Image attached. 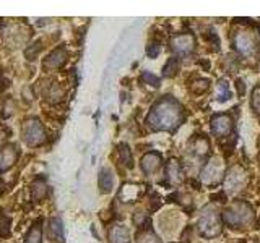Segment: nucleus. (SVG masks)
Listing matches in <instances>:
<instances>
[{
	"label": "nucleus",
	"instance_id": "obj_4",
	"mask_svg": "<svg viewBox=\"0 0 260 243\" xmlns=\"http://www.w3.org/2000/svg\"><path fill=\"white\" fill-rule=\"evenodd\" d=\"M260 39L252 29H239L233 37V46L242 57H252L258 49Z\"/></svg>",
	"mask_w": 260,
	"mask_h": 243
},
{
	"label": "nucleus",
	"instance_id": "obj_28",
	"mask_svg": "<svg viewBox=\"0 0 260 243\" xmlns=\"http://www.w3.org/2000/svg\"><path fill=\"white\" fill-rule=\"evenodd\" d=\"M159 51H161V46L158 43H151V44H148V47H146V55L154 59V57H158Z\"/></svg>",
	"mask_w": 260,
	"mask_h": 243
},
{
	"label": "nucleus",
	"instance_id": "obj_7",
	"mask_svg": "<svg viewBox=\"0 0 260 243\" xmlns=\"http://www.w3.org/2000/svg\"><path fill=\"white\" fill-rule=\"evenodd\" d=\"M247 185V172L241 166H233L224 175V186L228 191H239Z\"/></svg>",
	"mask_w": 260,
	"mask_h": 243
},
{
	"label": "nucleus",
	"instance_id": "obj_18",
	"mask_svg": "<svg viewBox=\"0 0 260 243\" xmlns=\"http://www.w3.org/2000/svg\"><path fill=\"white\" fill-rule=\"evenodd\" d=\"M49 238L52 241L62 243L63 241V233H62V224L59 219H51L49 221Z\"/></svg>",
	"mask_w": 260,
	"mask_h": 243
},
{
	"label": "nucleus",
	"instance_id": "obj_9",
	"mask_svg": "<svg viewBox=\"0 0 260 243\" xmlns=\"http://www.w3.org/2000/svg\"><path fill=\"white\" fill-rule=\"evenodd\" d=\"M69 59V51L65 46H59L57 49H54V51L49 54L44 62H43V68L47 70V71H54V70H59L62 68L65 62H67Z\"/></svg>",
	"mask_w": 260,
	"mask_h": 243
},
{
	"label": "nucleus",
	"instance_id": "obj_6",
	"mask_svg": "<svg viewBox=\"0 0 260 243\" xmlns=\"http://www.w3.org/2000/svg\"><path fill=\"white\" fill-rule=\"evenodd\" d=\"M224 162L221 157H211L200 172V180L207 186H215L223 180L224 177Z\"/></svg>",
	"mask_w": 260,
	"mask_h": 243
},
{
	"label": "nucleus",
	"instance_id": "obj_32",
	"mask_svg": "<svg viewBox=\"0 0 260 243\" xmlns=\"http://www.w3.org/2000/svg\"><path fill=\"white\" fill-rule=\"evenodd\" d=\"M0 149H2V141H0Z\"/></svg>",
	"mask_w": 260,
	"mask_h": 243
},
{
	"label": "nucleus",
	"instance_id": "obj_22",
	"mask_svg": "<svg viewBox=\"0 0 260 243\" xmlns=\"http://www.w3.org/2000/svg\"><path fill=\"white\" fill-rule=\"evenodd\" d=\"M179 67H181V63H179L177 57H171V59H168V62L165 63V67H162V76H166V78L176 76L179 71Z\"/></svg>",
	"mask_w": 260,
	"mask_h": 243
},
{
	"label": "nucleus",
	"instance_id": "obj_13",
	"mask_svg": "<svg viewBox=\"0 0 260 243\" xmlns=\"http://www.w3.org/2000/svg\"><path fill=\"white\" fill-rule=\"evenodd\" d=\"M166 180L171 185H181L184 182V172L179 160L171 159L166 164Z\"/></svg>",
	"mask_w": 260,
	"mask_h": 243
},
{
	"label": "nucleus",
	"instance_id": "obj_10",
	"mask_svg": "<svg viewBox=\"0 0 260 243\" xmlns=\"http://www.w3.org/2000/svg\"><path fill=\"white\" fill-rule=\"evenodd\" d=\"M211 132L216 136H228L233 132V118L230 113H216L210 120Z\"/></svg>",
	"mask_w": 260,
	"mask_h": 243
},
{
	"label": "nucleus",
	"instance_id": "obj_29",
	"mask_svg": "<svg viewBox=\"0 0 260 243\" xmlns=\"http://www.w3.org/2000/svg\"><path fill=\"white\" fill-rule=\"evenodd\" d=\"M142 78L146 81V83H150V85H151V86H154V88H158V86H159V78H156L154 75H151L150 71H145Z\"/></svg>",
	"mask_w": 260,
	"mask_h": 243
},
{
	"label": "nucleus",
	"instance_id": "obj_17",
	"mask_svg": "<svg viewBox=\"0 0 260 243\" xmlns=\"http://www.w3.org/2000/svg\"><path fill=\"white\" fill-rule=\"evenodd\" d=\"M24 243H43V221H36L29 227Z\"/></svg>",
	"mask_w": 260,
	"mask_h": 243
},
{
	"label": "nucleus",
	"instance_id": "obj_3",
	"mask_svg": "<svg viewBox=\"0 0 260 243\" xmlns=\"http://www.w3.org/2000/svg\"><path fill=\"white\" fill-rule=\"evenodd\" d=\"M199 233L205 238H215L221 233V217L215 208H205L202 211L197 221Z\"/></svg>",
	"mask_w": 260,
	"mask_h": 243
},
{
	"label": "nucleus",
	"instance_id": "obj_19",
	"mask_svg": "<svg viewBox=\"0 0 260 243\" xmlns=\"http://www.w3.org/2000/svg\"><path fill=\"white\" fill-rule=\"evenodd\" d=\"M138 188H140V186H137V185H124V188L119 193V198H122L125 202L134 201L140 196V190Z\"/></svg>",
	"mask_w": 260,
	"mask_h": 243
},
{
	"label": "nucleus",
	"instance_id": "obj_24",
	"mask_svg": "<svg viewBox=\"0 0 260 243\" xmlns=\"http://www.w3.org/2000/svg\"><path fill=\"white\" fill-rule=\"evenodd\" d=\"M137 243H161V240L151 230H142L137 235Z\"/></svg>",
	"mask_w": 260,
	"mask_h": 243
},
{
	"label": "nucleus",
	"instance_id": "obj_5",
	"mask_svg": "<svg viewBox=\"0 0 260 243\" xmlns=\"http://www.w3.org/2000/svg\"><path fill=\"white\" fill-rule=\"evenodd\" d=\"M21 136L23 141L28 146H41L46 141V132L41 120L36 117H31L23 122L21 127Z\"/></svg>",
	"mask_w": 260,
	"mask_h": 243
},
{
	"label": "nucleus",
	"instance_id": "obj_8",
	"mask_svg": "<svg viewBox=\"0 0 260 243\" xmlns=\"http://www.w3.org/2000/svg\"><path fill=\"white\" fill-rule=\"evenodd\" d=\"M171 49L173 52L181 55V57H187L190 55L195 51V37L190 32H184V34H177L171 39Z\"/></svg>",
	"mask_w": 260,
	"mask_h": 243
},
{
	"label": "nucleus",
	"instance_id": "obj_16",
	"mask_svg": "<svg viewBox=\"0 0 260 243\" xmlns=\"http://www.w3.org/2000/svg\"><path fill=\"white\" fill-rule=\"evenodd\" d=\"M29 191H31V198L35 201L44 199L46 193H47V183L44 178H36V180H32L29 185Z\"/></svg>",
	"mask_w": 260,
	"mask_h": 243
},
{
	"label": "nucleus",
	"instance_id": "obj_14",
	"mask_svg": "<svg viewBox=\"0 0 260 243\" xmlns=\"http://www.w3.org/2000/svg\"><path fill=\"white\" fill-rule=\"evenodd\" d=\"M114 183H116V178H114V174L109 167L101 169L100 175H98V186L103 193H109L114 188Z\"/></svg>",
	"mask_w": 260,
	"mask_h": 243
},
{
	"label": "nucleus",
	"instance_id": "obj_25",
	"mask_svg": "<svg viewBox=\"0 0 260 243\" xmlns=\"http://www.w3.org/2000/svg\"><path fill=\"white\" fill-rule=\"evenodd\" d=\"M10 225H12L10 217L0 211V237H8L10 235Z\"/></svg>",
	"mask_w": 260,
	"mask_h": 243
},
{
	"label": "nucleus",
	"instance_id": "obj_31",
	"mask_svg": "<svg viewBox=\"0 0 260 243\" xmlns=\"http://www.w3.org/2000/svg\"><path fill=\"white\" fill-rule=\"evenodd\" d=\"M2 190H4V182H2V178H0V193H2Z\"/></svg>",
	"mask_w": 260,
	"mask_h": 243
},
{
	"label": "nucleus",
	"instance_id": "obj_23",
	"mask_svg": "<svg viewBox=\"0 0 260 243\" xmlns=\"http://www.w3.org/2000/svg\"><path fill=\"white\" fill-rule=\"evenodd\" d=\"M190 151L193 154H199V156H203L207 151H208V141H207V138H203V136H199V138H195V140L192 141V146H190Z\"/></svg>",
	"mask_w": 260,
	"mask_h": 243
},
{
	"label": "nucleus",
	"instance_id": "obj_11",
	"mask_svg": "<svg viewBox=\"0 0 260 243\" xmlns=\"http://www.w3.org/2000/svg\"><path fill=\"white\" fill-rule=\"evenodd\" d=\"M20 151L16 144H5L2 149H0V172H5V170L12 169L16 160H18Z\"/></svg>",
	"mask_w": 260,
	"mask_h": 243
},
{
	"label": "nucleus",
	"instance_id": "obj_12",
	"mask_svg": "<svg viewBox=\"0 0 260 243\" xmlns=\"http://www.w3.org/2000/svg\"><path fill=\"white\" fill-rule=\"evenodd\" d=\"M162 166V157H161V154L159 152H146L145 156L142 157V162H140V167L143 170V174L146 175H153V174H156L158 170L161 169Z\"/></svg>",
	"mask_w": 260,
	"mask_h": 243
},
{
	"label": "nucleus",
	"instance_id": "obj_30",
	"mask_svg": "<svg viewBox=\"0 0 260 243\" xmlns=\"http://www.w3.org/2000/svg\"><path fill=\"white\" fill-rule=\"evenodd\" d=\"M236 86H238V94H239V96H242V94H244V91H246V86H244V81L238 79V81H236Z\"/></svg>",
	"mask_w": 260,
	"mask_h": 243
},
{
	"label": "nucleus",
	"instance_id": "obj_2",
	"mask_svg": "<svg viewBox=\"0 0 260 243\" xmlns=\"http://www.w3.org/2000/svg\"><path fill=\"white\" fill-rule=\"evenodd\" d=\"M223 219L233 229H247L255 221V213L247 201L236 199L224 209Z\"/></svg>",
	"mask_w": 260,
	"mask_h": 243
},
{
	"label": "nucleus",
	"instance_id": "obj_21",
	"mask_svg": "<svg viewBox=\"0 0 260 243\" xmlns=\"http://www.w3.org/2000/svg\"><path fill=\"white\" fill-rule=\"evenodd\" d=\"M216 99L219 102H226L228 99H231V89L226 79H219L216 83Z\"/></svg>",
	"mask_w": 260,
	"mask_h": 243
},
{
	"label": "nucleus",
	"instance_id": "obj_27",
	"mask_svg": "<svg viewBox=\"0 0 260 243\" xmlns=\"http://www.w3.org/2000/svg\"><path fill=\"white\" fill-rule=\"evenodd\" d=\"M250 105L254 112L257 113V117L260 118V85L254 88V91H252V97H250Z\"/></svg>",
	"mask_w": 260,
	"mask_h": 243
},
{
	"label": "nucleus",
	"instance_id": "obj_1",
	"mask_svg": "<svg viewBox=\"0 0 260 243\" xmlns=\"http://www.w3.org/2000/svg\"><path fill=\"white\" fill-rule=\"evenodd\" d=\"M184 120V109L174 97L165 96L153 104L146 115V125L153 132H173Z\"/></svg>",
	"mask_w": 260,
	"mask_h": 243
},
{
	"label": "nucleus",
	"instance_id": "obj_20",
	"mask_svg": "<svg viewBox=\"0 0 260 243\" xmlns=\"http://www.w3.org/2000/svg\"><path fill=\"white\" fill-rule=\"evenodd\" d=\"M117 152H119V159H120L122 164H124L127 169H132L134 167V157H132V151H130L128 146L125 143L119 144Z\"/></svg>",
	"mask_w": 260,
	"mask_h": 243
},
{
	"label": "nucleus",
	"instance_id": "obj_26",
	"mask_svg": "<svg viewBox=\"0 0 260 243\" xmlns=\"http://www.w3.org/2000/svg\"><path fill=\"white\" fill-rule=\"evenodd\" d=\"M208 88H210V81L200 78V79H195L193 83L190 85V91L195 93V94H202V93H205Z\"/></svg>",
	"mask_w": 260,
	"mask_h": 243
},
{
	"label": "nucleus",
	"instance_id": "obj_15",
	"mask_svg": "<svg viewBox=\"0 0 260 243\" xmlns=\"http://www.w3.org/2000/svg\"><path fill=\"white\" fill-rule=\"evenodd\" d=\"M109 241L111 243H128L130 241V230L122 224L112 225L109 229Z\"/></svg>",
	"mask_w": 260,
	"mask_h": 243
}]
</instances>
